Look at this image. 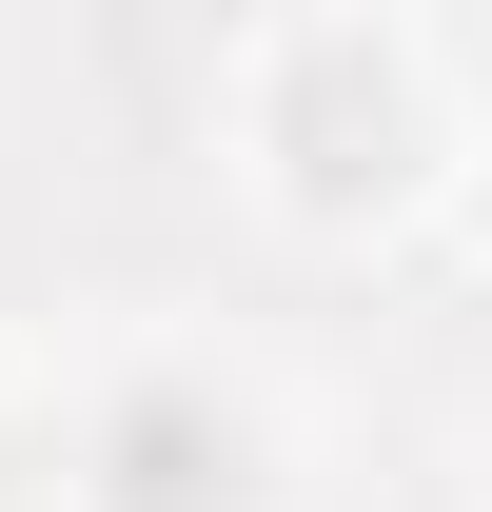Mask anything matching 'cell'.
Returning a JSON list of instances; mask_svg holds the SVG:
<instances>
[{"label": "cell", "instance_id": "obj_1", "mask_svg": "<svg viewBox=\"0 0 492 512\" xmlns=\"http://www.w3.org/2000/svg\"><path fill=\"white\" fill-rule=\"evenodd\" d=\"M79 493H99V512H237L256 493V434L197 375H138L119 414H99V453H79Z\"/></svg>", "mask_w": 492, "mask_h": 512}, {"label": "cell", "instance_id": "obj_2", "mask_svg": "<svg viewBox=\"0 0 492 512\" xmlns=\"http://www.w3.org/2000/svg\"><path fill=\"white\" fill-rule=\"evenodd\" d=\"M296 138H315V158H296L315 197H355V178H394V79L355 99V60H315V79H296Z\"/></svg>", "mask_w": 492, "mask_h": 512}]
</instances>
